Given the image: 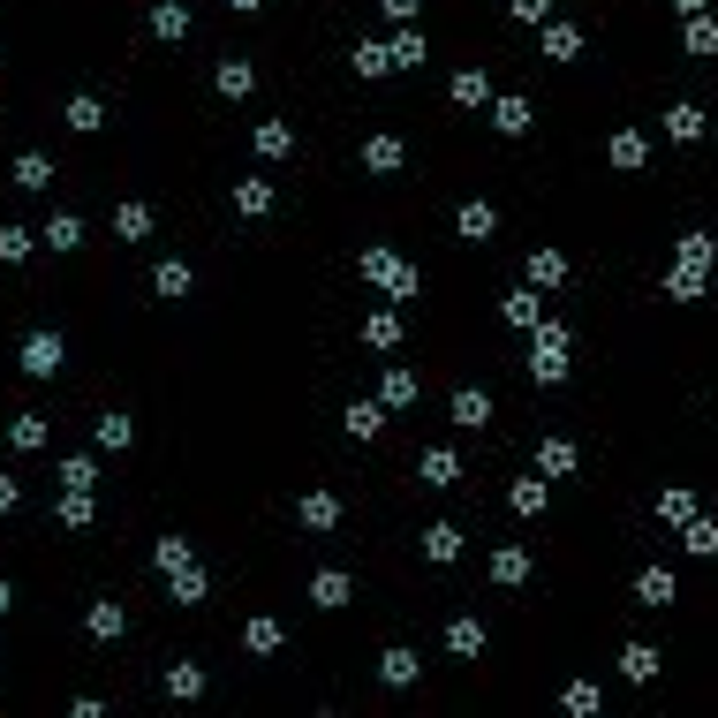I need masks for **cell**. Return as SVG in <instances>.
Returning <instances> with one entry per match:
<instances>
[{"label":"cell","mask_w":718,"mask_h":718,"mask_svg":"<svg viewBox=\"0 0 718 718\" xmlns=\"http://www.w3.org/2000/svg\"><path fill=\"white\" fill-rule=\"evenodd\" d=\"M212 91H220V99H250L257 69H250V61H220V69H212Z\"/></svg>","instance_id":"8"},{"label":"cell","mask_w":718,"mask_h":718,"mask_svg":"<svg viewBox=\"0 0 718 718\" xmlns=\"http://www.w3.org/2000/svg\"><path fill=\"white\" fill-rule=\"evenodd\" d=\"M658 514H666L673 530H688V522H696V492H681V484H666V492H658Z\"/></svg>","instance_id":"28"},{"label":"cell","mask_w":718,"mask_h":718,"mask_svg":"<svg viewBox=\"0 0 718 718\" xmlns=\"http://www.w3.org/2000/svg\"><path fill=\"white\" fill-rule=\"evenodd\" d=\"M91 484H99V462H91V454H69V462H61V492H91Z\"/></svg>","instance_id":"40"},{"label":"cell","mask_w":718,"mask_h":718,"mask_svg":"<svg viewBox=\"0 0 718 718\" xmlns=\"http://www.w3.org/2000/svg\"><path fill=\"white\" fill-rule=\"evenodd\" d=\"M378 401H386V409H409V401H416V371H386Z\"/></svg>","instance_id":"46"},{"label":"cell","mask_w":718,"mask_h":718,"mask_svg":"<svg viewBox=\"0 0 718 718\" xmlns=\"http://www.w3.org/2000/svg\"><path fill=\"white\" fill-rule=\"evenodd\" d=\"M152 288H159V295H167V303H182V295H189V288H197V273H189L182 257H159V273H152Z\"/></svg>","instance_id":"13"},{"label":"cell","mask_w":718,"mask_h":718,"mask_svg":"<svg viewBox=\"0 0 718 718\" xmlns=\"http://www.w3.org/2000/svg\"><path fill=\"white\" fill-rule=\"evenodd\" d=\"M227 8H235V16H257V8H265V0H227Z\"/></svg>","instance_id":"58"},{"label":"cell","mask_w":718,"mask_h":718,"mask_svg":"<svg viewBox=\"0 0 718 718\" xmlns=\"http://www.w3.org/2000/svg\"><path fill=\"white\" fill-rule=\"evenodd\" d=\"M242 643H250V650H257V658H273V650H280V643H288V635H280V620H265V613H257V620H250V628H242Z\"/></svg>","instance_id":"35"},{"label":"cell","mask_w":718,"mask_h":718,"mask_svg":"<svg viewBox=\"0 0 718 718\" xmlns=\"http://www.w3.org/2000/svg\"><path fill=\"white\" fill-rule=\"evenodd\" d=\"M386 53H394V69H424V61H431L424 31H394V38H386Z\"/></svg>","instance_id":"27"},{"label":"cell","mask_w":718,"mask_h":718,"mask_svg":"<svg viewBox=\"0 0 718 718\" xmlns=\"http://www.w3.org/2000/svg\"><path fill=\"white\" fill-rule=\"evenodd\" d=\"M16 499H23V484H16V477H0V514H16Z\"/></svg>","instance_id":"56"},{"label":"cell","mask_w":718,"mask_h":718,"mask_svg":"<svg viewBox=\"0 0 718 718\" xmlns=\"http://www.w3.org/2000/svg\"><path fill=\"white\" fill-rule=\"evenodd\" d=\"M31 250H38V242L23 235V227H0V265H23Z\"/></svg>","instance_id":"48"},{"label":"cell","mask_w":718,"mask_h":718,"mask_svg":"<svg viewBox=\"0 0 718 718\" xmlns=\"http://www.w3.org/2000/svg\"><path fill=\"white\" fill-rule=\"evenodd\" d=\"M484 99H492V76H484V69H462V76H454V106H484Z\"/></svg>","instance_id":"43"},{"label":"cell","mask_w":718,"mask_h":718,"mask_svg":"<svg viewBox=\"0 0 718 718\" xmlns=\"http://www.w3.org/2000/svg\"><path fill=\"white\" fill-rule=\"evenodd\" d=\"M545 53H552V61H575V53H582V31H575V23H545Z\"/></svg>","instance_id":"42"},{"label":"cell","mask_w":718,"mask_h":718,"mask_svg":"<svg viewBox=\"0 0 718 718\" xmlns=\"http://www.w3.org/2000/svg\"><path fill=\"white\" fill-rule=\"evenodd\" d=\"M567 280V257L560 250H530V288H560Z\"/></svg>","instance_id":"29"},{"label":"cell","mask_w":718,"mask_h":718,"mask_svg":"<svg viewBox=\"0 0 718 718\" xmlns=\"http://www.w3.org/2000/svg\"><path fill=\"white\" fill-rule=\"evenodd\" d=\"M295 522H303V530H333V522H341V499L333 492H303L295 499Z\"/></svg>","instance_id":"6"},{"label":"cell","mask_w":718,"mask_h":718,"mask_svg":"<svg viewBox=\"0 0 718 718\" xmlns=\"http://www.w3.org/2000/svg\"><path fill=\"white\" fill-rule=\"evenodd\" d=\"M416 477L424 484H462V454H454V446H431L424 462H416Z\"/></svg>","instance_id":"11"},{"label":"cell","mask_w":718,"mask_h":718,"mask_svg":"<svg viewBox=\"0 0 718 718\" xmlns=\"http://www.w3.org/2000/svg\"><path fill=\"white\" fill-rule=\"evenodd\" d=\"M567 711H575V718H590V711H598V681H567Z\"/></svg>","instance_id":"49"},{"label":"cell","mask_w":718,"mask_h":718,"mask_svg":"<svg viewBox=\"0 0 718 718\" xmlns=\"http://www.w3.org/2000/svg\"><path fill=\"white\" fill-rule=\"evenodd\" d=\"M416 545H424V560H431V567H454V560H462V530H454V522H431Z\"/></svg>","instance_id":"5"},{"label":"cell","mask_w":718,"mask_h":718,"mask_svg":"<svg viewBox=\"0 0 718 718\" xmlns=\"http://www.w3.org/2000/svg\"><path fill=\"white\" fill-rule=\"evenodd\" d=\"M356 76H363V84H378V76H394V53L378 46V38H356Z\"/></svg>","instance_id":"16"},{"label":"cell","mask_w":718,"mask_h":718,"mask_svg":"<svg viewBox=\"0 0 718 718\" xmlns=\"http://www.w3.org/2000/svg\"><path fill=\"white\" fill-rule=\"evenodd\" d=\"M167 696L174 703H197V696H205V666H167Z\"/></svg>","instance_id":"31"},{"label":"cell","mask_w":718,"mask_h":718,"mask_svg":"<svg viewBox=\"0 0 718 718\" xmlns=\"http://www.w3.org/2000/svg\"><path fill=\"white\" fill-rule=\"evenodd\" d=\"M38 242H53V250H84V220H76V212H53Z\"/></svg>","instance_id":"26"},{"label":"cell","mask_w":718,"mask_h":718,"mask_svg":"<svg viewBox=\"0 0 718 718\" xmlns=\"http://www.w3.org/2000/svg\"><path fill=\"white\" fill-rule=\"evenodd\" d=\"M454 227H462V235H469V242H484V235H492V227H499V212H492V205H484V197H469V205H462V212H454Z\"/></svg>","instance_id":"23"},{"label":"cell","mask_w":718,"mask_h":718,"mask_svg":"<svg viewBox=\"0 0 718 718\" xmlns=\"http://www.w3.org/2000/svg\"><path fill=\"white\" fill-rule=\"evenodd\" d=\"M61 121H69L76 137H91V129H106V99H99V91H69V106H61Z\"/></svg>","instance_id":"4"},{"label":"cell","mask_w":718,"mask_h":718,"mask_svg":"<svg viewBox=\"0 0 718 718\" xmlns=\"http://www.w3.org/2000/svg\"><path fill=\"white\" fill-rule=\"evenodd\" d=\"M454 424L484 431V424H492V394H484V386H462V394H454Z\"/></svg>","instance_id":"14"},{"label":"cell","mask_w":718,"mask_h":718,"mask_svg":"<svg viewBox=\"0 0 718 718\" xmlns=\"http://www.w3.org/2000/svg\"><path fill=\"white\" fill-rule=\"evenodd\" d=\"M53 182V159L46 152H16V189H46Z\"/></svg>","instance_id":"34"},{"label":"cell","mask_w":718,"mask_h":718,"mask_svg":"<svg viewBox=\"0 0 718 718\" xmlns=\"http://www.w3.org/2000/svg\"><path fill=\"white\" fill-rule=\"evenodd\" d=\"M235 212L242 220H265L273 212V182H235Z\"/></svg>","instance_id":"25"},{"label":"cell","mask_w":718,"mask_h":718,"mask_svg":"<svg viewBox=\"0 0 718 718\" xmlns=\"http://www.w3.org/2000/svg\"><path fill=\"white\" fill-rule=\"evenodd\" d=\"M492 129H499V137H522V129H530V99H522V91L492 99Z\"/></svg>","instance_id":"10"},{"label":"cell","mask_w":718,"mask_h":718,"mask_svg":"<svg viewBox=\"0 0 718 718\" xmlns=\"http://www.w3.org/2000/svg\"><path fill=\"white\" fill-rule=\"evenodd\" d=\"M167 590H174V605H205L212 582H205V567H197V560H182V567L167 575Z\"/></svg>","instance_id":"12"},{"label":"cell","mask_w":718,"mask_h":718,"mask_svg":"<svg viewBox=\"0 0 718 718\" xmlns=\"http://www.w3.org/2000/svg\"><path fill=\"white\" fill-rule=\"evenodd\" d=\"M401 159H409L401 137H371V144H363V167H371V174H401Z\"/></svg>","instance_id":"22"},{"label":"cell","mask_w":718,"mask_h":718,"mask_svg":"<svg viewBox=\"0 0 718 718\" xmlns=\"http://www.w3.org/2000/svg\"><path fill=\"white\" fill-rule=\"evenodd\" d=\"M61 522H69V530H91V492H61Z\"/></svg>","instance_id":"50"},{"label":"cell","mask_w":718,"mask_h":718,"mask_svg":"<svg viewBox=\"0 0 718 718\" xmlns=\"http://www.w3.org/2000/svg\"><path fill=\"white\" fill-rule=\"evenodd\" d=\"M257 152H265V159H288V152H295V129H288V121H257Z\"/></svg>","instance_id":"33"},{"label":"cell","mask_w":718,"mask_h":718,"mask_svg":"<svg viewBox=\"0 0 718 718\" xmlns=\"http://www.w3.org/2000/svg\"><path fill=\"white\" fill-rule=\"evenodd\" d=\"M121 628H129V613H121V605H91V613H84V635H91V643H114Z\"/></svg>","instance_id":"20"},{"label":"cell","mask_w":718,"mask_h":718,"mask_svg":"<svg viewBox=\"0 0 718 718\" xmlns=\"http://www.w3.org/2000/svg\"><path fill=\"white\" fill-rule=\"evenodd\" d=\"M507 16H514V23H545L552 0H507Z\"/></svg>","instance_id":"54"},{"label":"cell","mask_w":718,"mask_h":718,"mask_svg":"<svg viewBox=\"0 0 718 718\" xmlns=\"http://www.w3.org/2000/svg\"><path fill=\"white\" fill-rule=\"evenodd\" d=\"M711 257H718V242H711V235H681V257H673V273L711 280Z\"/></svg>","instance_id":"7"},{"label":"cell","mask_w":718,"mask_h":718,"mask_svg":"<svg viewBox=\"0 0 718 718\" xmlns=\"http://www.w3.org/2000/svg\"><path fill=\"white\" fill-rule=\"evenodd\" d=\"M537 469H545V477H567V469H575V439H545L537 446Z\"/></svg>","instance_id":"37"},{"label":"cell","mask_w":718,"mask_h":718,"mask_svg":"<svg viewBox=\"0 0 718 718\" xmlns=\"http://www.w3.org/2000/svg\"><path fill=\"white\" fill-rule=\"evenodd\" d=\"M530 378H537V386H560V378H567V325H560V318H545V325H537Z\"/></svg>","instance_id":"1"},{"label":"cell","mask_w":718,"mask_h":718,"mask_svg":"<svg viewBox=\"0 0 718 718\" xmlns=\"http://www.w3.org/2000/svg\"><path fill=\"white\" fill-rule=\"evenodd\" d=\"M61 363H69V341L38 325L31 341H23V378H61Z\"/></svg>","instance_id":"3"},{"label":"cell","mask_w":718,"mask_h":718,"mask_svg":"<svg viewBox=\"0 0 718 718\" xmlns=\"http://www.w3.org/2000/svg\"><path fill=\"white\" fill-rule=\"evenodd\" d=\"M688 552L711 560V552H718V522H703V514H696V522H688Z\"/></svg>","instance_id":"51"},{"label":"cell","mask_w":718,"mask_h":718,"mask_svg":"<svg viewBox=\"0 0 718 718\" xmlns=\"http://www.w3.org/2000/svg\"><path fill=\"white\" fill-rule=\"evenodd\" d=\"M114 235H121V242H144V235H152V205H137V197H129V205H114Z\"/></svg>","instance_id":"19"},{"label":"cell","mask_w":718,"mask_h":718,"mask_svg":"<svg viewBox=\"0 0 718 718\" xmlns=\"http://www.w3.org/2000/svg\"><path fill=\"white\" fill-rule=\"evenodd\" d=\"M666 137L673 144H703V106H666Z\"/></svg>","instance_id":"21"},{"label":"cell","mask_w":718,"mask_h":718,"mask_svg":"<svg viewBox=\"0 0 718 718\" xmlns=\"http://www.w3.org/2000/svg\"><path fill=\"white\" fill-rule=\"evenodd\" d=\"M363 341H371V348H394V341H401V318H394V310H371V318H363Z\"/></svg>","instance_id":"44"},{"label":"cell","mask_w":718,"mask_h":718,"mask_svg":"<svg viewBox=\"0 0 718 718\" xmlns=\"http://www.w3.org/2000/svg\"><path fill=\"white\" fill-rule=\"evenodd\" d=\"M152 38H167V46L189 38V8H182V0H159V8H152Z\"/></svg>","instance_id":"15"},{"label":"cell","mask_w":718,"mask_h":718,"mask_svg":"<svg viewBox=\"0 0 718 718\" xmlns=\"http://www.w3.org/2000/svg\"><path fill=\"white\" fill-rule=\"evenodd\" d=\"M620 673H628V681H658V650H650V643H628V650H620Z\"/></svg>","instance_id":"36"},{"label":"cell","mask_w":718,"mask_h":718,"mask_svg":"<svg viewBox=\"0 0 718 718\" xmlns=\"http://www.w3.org/2000/svg\"><path fill=\"white\" fill-rule=\"evenodd\" d=\"M91 439H99V454H129V446H137V424H129V416H99Z\"/></svg>","instance_id":"17"},{"label":"cell","mask_w":718,"mask_h":718,"mask_svg":"<svg viewBox=\"0 0 718 718\" xmlns=\"http://www.w3.org/2000/svg\"><path fill=\"white\" fill-rule=\"evenodd\" d=\"M8 446H16V454H38V446H46V416H16V424H8Z\"/></svg>","instance_id":"39"},{"label":"cell","mask_w":718,"mask_h":718,"mask_svg":"<svg viewBox=\"0 0 718 718\" xmlns=\"http://www.w3.org/2000/svg\"><path fill=\"white\" fill-rule=\"evenodd\" d=\"M643 159H650V137H643V129H620V137H613V167H643Z\"/></svg>","instance_id":"32"},{"label":"cell","mask_w":718,"mask_h":718,"mask_svg":"<svg viewBox=\"0 0 718 718\" xmlns=\"http://www.w3.org/2000/svg\"><path fill=\"white\" fill-rule=\"evenodd\" d=\"M499 310H507V325H530V333L545 325V303H537V288H514V295H507Z\"/></svg>","instance_id":"24"},{"label":"cell","mask_w":718,"mask_h":718,"mask_svg":"<svg viewBox=\"0 0 718 718\" xmlns=\"http://www.w3.org/2000/svg\"><path fill=\"white\" fill-rule=\"evenodd\" d=\"M356 598V582L341 575V567H325V575H310V605H325V613H333V605H348Z\"/></svg>","instance_id":"9"},{"label":"cell","mask_w":718,"mask_h":718,"mask_svg":"<svg viewBox=\"0 0 718 718\" xmlns=\"http://www.w3.org/2000/svg\"><path fill=\"white\" fill-rule=\"evenodd\" d=\"M446 650H454V658H477V650H484V628H477V620H454V628H446Z\"/></svg>","instance_id":"47"},{"label":"cell","mask_w":718,"mask_h":718,"mask_svg":"<svg viewBox=\"0 0 718 718\" xmlns=\"http://www.w3.org/2000/svg\"><path fill=\"white\" fill-rule=\"evenodd\" d=\"M416 673H424V666H416V650H386V658H378V681H386V688H409L416 681Z\"/></svg>","instance_id":"18"},{"label":"cell","mask_w":718,"mask_h":718,"mask_svg":"<svg viewBox=\"0 0 718 718\" xmlns=\"http://www.w3.org/2000/svg\"><path fill=\"white\" fill-rule=\"evenodd\" d=\"M8 605H16V590H8V575H0V613H8Z\"/></svg>","instance_id":"59"},{"label":"cell","mask_w":718,"mask_h":718,"mask_svg":"<svg viewBox=\"0 0 718 718\" xmlns=\"http://www.w3.org/2000/svg\"><path fill=\"white\" fill-rule=\"evenodd\" d=\"M666 8L673 16H703V0H666Z\"/></svg>","instance_id":"57"},{"label":"cell","mask_w":718,"mask_h":718,"mask_svg":"<svg viewBox=\"0 0 718 718\" xmlns=\"http://www.w3.org/2000/svg\"><path fill=\"white\" fill-rule=\"evenodd\" d=\"M416 8H424V0H386V16H394V23H416Z\"/></svg>","instance_id":"55"},{"label":"cell","mask_w":718,"mask_h":718,"mask_svg":"<svg viewBox=\"0 0 718 718\" xmlns=\"http://www.w3.org/2000/svg\"><path fill=\"white\" fill-rule=\"evenodd\" d=\"M688 53H718V23L711 16H688Z\"/></svg>","instance_id":"53"},{"label":"cell","mask_w":718,"mask_h":718,"mask_svg":"<svg viewBox=\"0 0 718 718\" xmlns=\"http://www.w3.org/2000/svg\"><path fill=\"white\" fill-rule=\"evenodd\" d=\"M348 431H356V439H378V431H386V401H356V409H348Z\"/></svg>","instance_id":"38"},{"label":"cell","mask_w":718,"mask_h":718,"mask_svg":"<svg viewBox=\"0 0 718 718\" xmlns=\"http://www.w3.org/2000/svg\"><path fill=\"white\" fill-rule=\"evenodd\" d=\"M182 560H189V545H182V537H159V545H152V567H159V575H174Z\"/></svg>","instance_id":"52"},{"label":"cell","mask_w":718,"mask_h":718,"mask_svg":"<svg viewBox=\"0 0 718 718\" xmlns=\"http://www.w3.org/2000/svg\"><path fill=\"white\" fill-rule=\"evenodd\" d=\"M545 499H552V484L522 477V484H514V492H507V507H514V514H545Z\"/></svg>","instance_id":"41"},{"label":"cell","mask_w":718,"mask_h":718,"mask_svg":"<svg viewBox=\"0 0 718 718\" xmlns=\"http://www.w3.org/2000/svg\"><path fill=\"white\" fill-rule=\"evenodd\" d=\"M492 582H507V590H514V582H530V552H522V545L492 552Z\"/></svg>","instance_id":"30"},{"label":"cell","mask_w":718,"mask_h":718,"mask_svg":"<svg viewBox=\"0 0 718 718\" xmlns=\"http://www.w3.org/2000/svg\"><path fill=\"white\" fill-rule=\"evenodd\" d=\"M635 598H643V605H666V598H673V575H666V567H643V575H635Z\"/></svg>","instance_id":"45"},{"label":"cell","mask_w":718,"mask_h":718,"mask_svg":"<svg viewBox=\"0 0 718 718\" xmlns=\"http://www.w3.org/2000/svg\"><path fill=\"white\" fill-rule=\"evenodd\" d=\"M363 280H378L394 303H409V295H416V265H401L394 250H363Z\"/></svg>","instance_id":"2"}]
</instances>
